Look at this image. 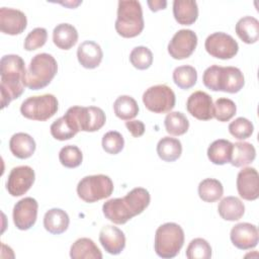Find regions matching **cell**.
I'll return each mask as SVG.
<instances>
[{"mask_svg": "<svg viewBox=\"0 0 259 259\" xmlns=\"http://www.w3.org/2000/svg\"><path fill=\"white\" fill-rule=\"evenodd\" d=\"M204 48L208 55L221 60L232 59L239 51V45L234 37L222 31L209 34L205 39Z\"/></svg>", "mask_w": 259, "mask_h": 259, "instance_id": "8fae6325", "label": "cell"}, {"mask_svg": "<svg viewBox=\"0 0 259 259\" xmlns=\"http://www.w3.org/2000/svg\"><path fill=\"white\" fill-rule=\"evenodd\" d=\"M101 145L106 153L116 155L123 149L124 140L120 133L116 131H110L104 134L101 141Z\"/></svg>", "mask_w": 259, "mask_h": 259, "instance_id": "60d3db41", "label": "cell"}, {"mask_svg": "<svg viewBox=\"0 0 259 259\" xmlns=\"http://www.w3.org/2000/svg\"><path fill=\"white\" fill-rule=\"evenodd\" d=\"M125 126L134 138H140L145 133V124L142 120H127Z\"/></svg>", "mask_w": 259, "mask_h": 259, "instance_id": "7bdbcfd3", "label": "cell"}, {"mask_svg": "<svg viewBox=\"0 0 259 259\" xmlns=\"http://www.w3.org/2000/svg\"><path fill=\"white\" fill-rule=\"evenodd\" d=\"M35 141L26 133H16L10 138V152L18 159H27L31 157L35 151Z\"/></svg>", "mask_w": 259, "mask_h": 259, "instance_id": "44dd1931", "label": "cell"}, {"mask_svg": "<svg viewBox=\"0 0 259 259\" xmlns=\"http://www.w3.org/2000/svg\"><path fill=\"white\" fill-rule=\"evenodd\" d=\"M173 15L181 25H191L198 17V6L194 0H175L173 2Z\"/></svg>", "mask_w": 259, "mask_h": 259, "instance_id": "7402d4cb", "label": "cell"}, {"mask_svg": "<svg viewBox=\"0 0 259 259\" xmlns=\"http://www.w3.org/2000/svg\"><path fill=\"white\" fill-rule=\"evenodd\" d=\"M38 203L32 197H24L17 201L13 207V223L18 230L26 231L36 222Z\"/></svg>", "mask_w": 259, "mask_h": 259, "instance_id": "5bb4252c", "label": "cell"}, {"mask_svg": "<svg viewBox=\"0 0 259 259\" xmlns=\"http://www.w3.org/2000/svg\"><path fill=\"white\" fill-rule=\"evenodd\" d=\"M53 41L61 50H70L78 41V31L70 23H60L53 30Z\"/></svg>", "mask_w": 259, "mask_h": 259, "instance_id": "cb8c5ba5", "label": "cell"}, {"mask_svg": "<svg viewBox=\"0 0 259 259\" xmlns=\"http://www.w3.org/2000/svg\"><path fill=\"white\" fill-rule=\"evenodd\" d=\"M58 109L59 102L53 94L30 96L20 105V112L24 117L38 121L48 120L57 113Z\"/></svg>", "mask_w": 259, "mask_h": 259, "instance_id": "ba28073f", "label": "cell"}, {"mask_svg": "<svg viewBox=\"0 0 259 259\" xmlns=\"http://www.w3.org/2000/svg\"><path fill=\"white\" fill-rule=\"evenodd\" d=\"M182 145L178 139L164 137L157 144V154L165 162H174L180 158Z\"/></svg>", "mask_w": 259, "mask_h": 259, "instance_id": "f546056e", "label": "cell"}, {"mask_svg": "<svg viewBox=\"0 0 259 259\" xmlns=\"http://www.w3.org/2000/svg\"><path fill=\"white\" fill-rule=\"evenodd\" d=\"M48 38V31L44 27H36L32 29L24 39V50L30 52L37 50L45 46Z\"/></svg>", "mask_w": 259, "mask_h": 259, "instance_id": "b9f144b4", "label": "cell"}, {"mask_svg": "<svg viewBox=\"0 0 259 259\" xmlns=\"http://www.w3.org/2000/svg\"><path fill=\"white\" fill-rule=\"evenodd\" d=\"M176 102L174 91L165 84L149 87L143 94V103L154 113L170 112Z\"/></svg>", "mask_w": 259, "mask_h": 259, "instance_id": "30bf717a", "label": "cell"}, {"mask_svg": "<svg viewBox=\"0 0 259 259\" xmlns=\"http://www.w3.org/2000/svg\"><path fill=\"white\" fill-rule=\"evenodd\" d=\"M69 224L70 219L68 213L61 208H51L45 213L44 227L53 235H60L66 232Z\"/></svg>", "mask_w": 259, "mask_h": 259, "instance_id": "603a6c76", "label": "cell"}, {"mask_svg": "<svg viewBox=\"0 0 259 259\" xmlns=\"http://www.w3.org/2000/svg\"><path fill=\"white\" fill-rule=\"evenodd\" d=\"M50 131L53 138L58 141L70 140L79 133L74 121L66 113L51 124Z\"/></svg>", "mask_w": 259, "mask_h": 259, "instance_id": "4dcf8cb0", "label": "cell"}, {"mask_svg": "<svg viewBox=\"0 0 259 259\" xmlns=\"http://www.w3.org/2000/svg\"><path fill=\"white\" fill-rule=\"evenodd\" d=\"M59 160L66 168H76L81 165L83 154L77 146L67 145L60 150Z\"/></svg>", "mask_w": 259, "mask_h": 259, "instance_id": "8d00e7d4", "label": "cell"}, {"mask_svg": "<svg viewBox=\"0 0 259 259\" xmlns=\"http://www.w3.org/2000/svg\"><path fill=\"white\" fill-rule=\"evenodd\" d=\"M70 257L72 259H101L102 253L91 239L80 238L72 244Z\"/></svg>", "mask_w": 259, "mask_h": 259, "instance_id": "d4e9b609", "label": "cell"}, {"mask_svg": "<svg viewBox=\"0 0 259 259\" xmlns=\"http://www.w3.org/2000/svg\"><path fill=\"white\" fill-rule=\"evenodd\" d=\"M184 244V232L176 223H165L158 227L155 234L156 254L165 259L174 258Z\"/></svg>", "mask_w": 259, "mask_h": 259, "instance_id": "8992f818", "label": "cell"}, {"mask_svg": "<svg viewBox=\"0 0 259 259\" xmlns=\"http://www.w3.org/2000/svg\"><path fill=\"white\" fill-rule=\"evenodd\" d=\"M230 239L233 245L240 250L255 248L259 241L258 229L250 223H239L232 228Z\"/></svg>", "mask_w": 259, "mask_h": 259, "instance_id": "9a60e30c", "label": "cell"}, {"mask_svg": "<svg viewBox=\"0 0 259 259\" xmlns=\"http://www.w3.org/2000/svg\"><path fill=\"white\" fill-rule=\"evenodd\" d=\"M187 111L199 120H209L213 117V102L209 94L204 91H195L186 101Z\"/></svg>", "mask_w": 259, "mask_h": 259, "instance_id": "2e32d148", "label": "cell"}, {"mask_svg": "<svg viewBox=\"0 0 259 259\" xmlns=\"http://www.w3.org/2000/svg\"><path fill=\"white\" fill-rule=\"evenodd\" d=\"M237 190L245 200H256L259 197V174L253 167L242 169L237 175Z\"/></svg>", "mask_w": 259, "mask_h": 259, "instance_id": "e0dca14e", "label": "cell"}, {"mask_svg": "<svg viewBox=\"0 0 259 259\" xmlns=\"http://www.w3.org/2000/svg\"><path fill=\"white\" fill-rule=\"evenodd\" d=\"M197 46V35L191 29H180L168 44V53L175 60L189 58Z\"/></svg>", "mask_w": 259, "mask_h": 259, "instance_id": "7c38bea8", "label": "cell"}, {"mask_svg": "<svg viewBox=\"0 0 259 259\" xmlns=\"http://www.w3.org/2000/svg\"><path fill=\"white\" fill-rule=\"evenodd\" d=\"M185 255L188 259H209L211 257V247L206 240L195 238L187 246Z\"/></svg>", "mask_w": 259, "mask_h": 259, "instance_id": "74e56055", "label": "cell"}, {"mask_svg": "<svg viewBox=\"0 0 259 259\" xmlns=\"http://www.w3.org/2000/svg\"><path fill=\"white\" fill-rule=\"evenodd\" d=\"M103 58L101 47L92 40L81 42L77 50V59L80 65L86 69L97 68Z\"/></svg>", "mask_w": 259, "mask_h": 259, "instance_id": "ffe728a7", "label": "cell"}, {"mask_svg": "<svg viewBox=\"0 0 259 259\" xmlns=\"http://www.w3.org/2000/svg\"><path fill=\"white\" fill-rule=\"evenodd\" d=\"M230 134L238 140H246L250 138L254 132L253 123L246 117H238L229 124Z\"/></svg>", "mask_w": 259, "mask_h": 259, "instance_id": "ab89813d", "label": "cell"}, {"mask_svg": "<svg viewBox=\"0 0 259 259\" xmlns=\"http://www.w3.org/2000/svg\"><path fill=\"white\" fill-rule=\"evenodd\" d=\"M27 25L26 15L14 8H0V29L1 32L9 35L20 34Z\"/></svg>", "mask_w": 259, "mask_h": 259, "instance_id": "ac0fdd59", "label": "cell"}, {"mask_svg": "<svg viewBox=\"0 0 259 259\" xmlns=\"http://www.w3.org/2000/svg\"><path fill=\"white\" fill-rule=\"evenodd\" d=\"M113 192L111 178L104 174L83 177L77 185V194L85 202H96L109 197Z\"/></svg>", "mask_w": 259, "mask_h": 259, "instance_id": "52a82bcc", "label": "cell"}, {"mask_svg": "<svg viewBox=\"0 0 259 259\" xmlns=\"http://www.w3.org/2000/svg\"><path fill=\"white\" fill-rule=\"evenodd\" d=\"M130 62L136 69L146 70L150 68L153 63V54L147 47H136L130 54Z\"/></svg>", "mask_w": 259, "mask_h": 259, "instance_id": "f35d334b", "label": "cell"}, {"mask_svg": "<svg viewBox=\"0 0 259 259\" xmlns=\"http://www.w3.org/2000/svg\"><path fill=\"white\" fill-rule=\"evenodd\" d=\"M151 11L153 12H157L159 10H162V9H165L166 6H167V1L165 0H154V1H148L147 2Z\"/></svg>", "mask_w": 259, "mask_h": 259, "instance_id": "ee69618b", "label": "cell"}, {"mask_svg": "<svg viewBox=\"0 0 259 259\" xmlns=\"http://www.w3.org/2000/svg\"><path fill=\"white\" fill-rule=\"evenodd\" d=\"M202 82L211 91L237 93L244 87L245 78L237 67L212 65L203 72Z\"/></svg>", "mask_w": 259, "mask_h": 259, "instance_id": "3957f363", "label": "cell"}, {"mask_svg": "<svg viewBox=\"0 0 259 259\" xmlns=\"http://www.w3.org/2000/svg\"><path fill=\"white\" fill-rule=\"evenodd\" d=\"M224 193V187L221 181L214 178H205L198 184V195L205 202H214L219 200Z\"/></svg>", "mask_w": 259, "mask_h": 259, "instance_id": "d6a6232c", "label": "cell"}, {"mask_svg": "<svg viewBox=\"0 0 259 259\" xmlns=\"http://www.w3.org/2000/svg\"><path fill=\"white\" fill-rule=\"evenodd\" d=\"M34 179L35 173L31 167L26 165L14 167L8 175L6 189L12 196H21L30 189Z\"/></svg>", "mask_w": 259, "mask_h": 259, "instance_id": "4fadbf2b", "label": "cell"}, {"mask_svg": "<svg viewBox=\"0 0 259 259\" xmlns=\"http://www.w3.org/2000/svg\"><path fill=\"white\" fill-rule=\"evenodd\" d=\"M144 17L142 5L137 0H120L117 5V17L115 20L116 32L125 38L138 36L144 29Z\"/></svg>", "mask_w": 259, "mask_h": 259, "instance_id": "5b68a950", "label": "cell"}, {"mask_svg": "<svg viewBox=\"0 0 259 259\" xmlns=\"http://www.w3.org/2000/svg\"><path fill=\"white\" fill-rule=\"evenodd\" d=\"M66 113L74 120L79 131L93 133L99 131L106 121L104 111L97 106H72Z\"/></svg>", "mask_w": 259, "mask_h": 259, "instance_id": "9c48e42d", "label": "cell"}, {"mask_svg": "<svg viewBox=\"0 0 259 259\" xmlns=\"http://www.w3.org/2000/svg\"><path fill=\"white\" fill-rule=\"evenodd\" d=\"M256 157L254 146L247 142H237L233 144L231 165L234 167H244L251 164Z\"/></svg>", "mask_w": 259, "mask_h": 259, "instance_id": "f1b7e54d", "label": "cell"}, {"mask_svg": "<svg viewBox=\"0 0 259 259\" xmlns=\"http://www.w3.org/2000/svg\"><path fill=\"white\" fill-rule=\"evenodd\" d=\"M166 132L172 136H182L189 128V121L184 113L180 111H172L168 113L164 119Z\"/></svg>", "mask_w": 259, "mask_h": 259, "instance_id": "836d02e7", "label": "cell"}, {"mask_svg": "<svg viewBox=\"0 0 259 259\" xmlns=\"http://www.w3.org/2000/svg\"><path fill=\"white\" fill-rule=\"evenodd\" d=\"M23 59L18 55H5L0 61L1 108L20 97L24 91L23 77L26 72Z\"/></svg>", "mask_w": 259, "mask_h": 259, "instance_id": "7a4b0ae2", "label": "cell"}, {"mask_svg": "<svg viewBox=\"0 0 259 259\" xmlns=\"http://www.w3.org/2000/svg\"><path fill=\"white\" fill-rule=\"evenodd\" d=\"M58 72L56 59L47 53L35 55L24 74L23 84L31 90H39L47 87Z\"/></svg>", "mask_w": 259, "mask_h": 259, "instance_id": "277c9868", "label": "cell"}, {"mask_svg": "<svg viewBox=\"0 0 259 259\" xmlns=\"http://www.w3.org/2000/svg\"><path fill=\"white\" fill-rule=\"evenodd\" d=\"M235 30L245 44H255L259 38V21L253 16H244L238 20Z\"/></svg>", "mask_w": 259, "mask_h": 259, "instance_id": "83f0119b", "label": "cell"}, {"mask_svg": "<svg viewBox=\"0 0 259 259\" xmlns=\"http://www.w3.org/2000/svg\"><path fill=\"white\" fill-rule=\"evenodd\" d=\"M237 111V106L232 99L219 98L213 104V117L219 121L226 122L232 119Z\"/></svg>", "mask_w": 259, "mask_h": 259, "instance_id": "d590c367", "label": "cell"}, {"mask_svg": "<svg viewBox=\"0 0 259 259\" xmlns=\"http://www.w3.org/2000/svg\"><path fill=\"white\" fill-rule=\"evenodd\" d=\"M173 81L180 89H189L197 81V72L194 67L189 65L179 66L173 71Z\"/></svg>", "mask_w": 259, "mask_h": 259, "instance_id": "e575fe53", "label": "cell"}, {"mask_svg": "<svg viewBox=\"0 0 259 259\" xmlns=\"http://www.w3.org/2000/svg\"><path fill=\"white\" fill-rule=\"evenodd\" d=\"M113 110L119 119L131 120L138 115L139 105L132 96L120 95L113 103Z\"/></svg>", "mask_w": 259, "mask_h": 259, "instance_id": "1f68e13d", "label": "cell"}, {"mask_svg": "<svg viewBox=\"0 0 259 259\" xmlns=\"http://www.w3.org/2000/svg\"><path fill=\"white\" fill-rule=\"evenodd\" d=\"M99 242L107 253L118 255L125 247V236L117 227L107 225L99 232Z\"/></svg>", "mask_w": 259, "mask_h": 259, "instance_id": "d6986e66", "label": "cell"}, {"mask_svg": "<svg viewBox=\"0 0 259 259\" xmlns=\"http://www.w3.org/2000/svg\"><path fill=\"white\" fill-rule=\"evenodd\" d=\"M233 143L225 139L213 141L207 148V158L214 165H224L231 162Z\"/></svg>", "mask_w": 259, "mask_h": 259, "instance_id": "4316f807", "label": "cell"}, {"mask_svg": "<svg viewBox=\"0 0 259 259\" xmlns=\"http://www.w3.org/2000/svg\"><path fill=\"white\" fill-rule=\"evenodd\" d=\"M151 196L147 189L136 187L121 198H111L102 205L104 217L115 225H123L141 214L150 204Z\"/></svg>", "mask_w": 259, "mask_h": 259, "instance_id": "6da1fadb", "label": "cell"}, {"mask_svg": "<svg viewBox=\"0 0 259 259\" xmlns=\"http://www.w3.org/2000/svg\"><path fill=\"white\" fill-rule=\"evenodd\" d=\"M218 211L225 221L235 222L244 215L245 205L242 200L236 196H226L220 201Z\"/></svg>", "mask_w": 259, "mask_h": 259, "instance_id": "484cf974", "label": "cell"}]
</instances>
